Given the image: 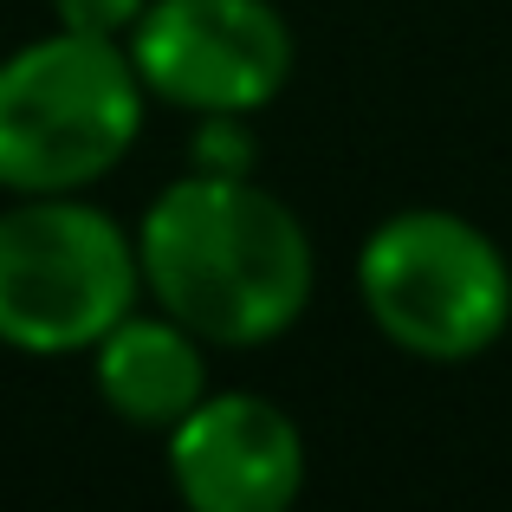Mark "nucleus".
Segmentation results:
<instances>
[{
    "mask_svg": "<svg viewBox=\"0 0 512 512\" xmlns=\"http://www.w3.org/2000/svg\"><path fill=\"white\" fill-rule=\"evenodd\" d=\"M143 292L201 344H273L312 305V234L253 175H182L137 227Z\"/></svg>",
    "mask_w": 512,
    "mask_h": 512,
    "instance_id": "f257e3e1",
    "label": "nucleus"
},
{
    "mask_svg": "<svg viewBox=\"0 0 512 512\" xmlns=\"http://www.w3.org/2000/svg\"><path fill=\"white\" fill-rule=\"evenodd\" d=\"M143 78L117 39L46 33L0 59V188L78 195L130 156L143 130Z\"/></svg>",
    "mask_w": 512,
    "mask_h": 512,
    "instance_id": "f03ea898",
    "label": "nucleus"
},
{
    "mask_svg": "<svg viewBox=\"0 0 512 512\" xmlns=\"http://www.w3.org/2000/svg\"><path fill=\"white\" fill-rule=\"evenodd\" d=\"M357 292L370 325L422 363H467L512 325L500 240L448 208H402L363 240Z\"/></svg>",
    "mask_w": 512,
    "mask_h": 512,
    "instance_id": "7ed1b4c3",
    "label": "nucleus"
},
{
    "mask_svg": "<svg viewBox=\"0 0 512 512\" xmlns=\"http://www.w3.org/2000/svg\"><path fill=\"white\" fill-rule=\"evenodd\" d=\"M137 240L78 195H20L0 208V344L26 357L91 350L137 312Z\"/></svg>",
    "mask_w": 512,
    "mask_h": 512,
    "instance_id": "20e7f679",
    "label": "nucleus"
},
{
    "mask_svg": "<svg viewBox=\"0 0 512 512\" xmlns=\"http://www.w3.org/2000/svg\"><path fill=\"white\" fill-rule=\"evenodd\" d=\"M124 52L150 98L195 117H253L292 78V26L273 0H150Z\"/></svg>",
    "mask_w": 512,
    "mask_h": 512,
    "instance_id": "39448f33",
    "label": "nucleus"
},
{
    "mask_svg": "<svg viewBox=\"0 0 512 512\" xmlns=\"http://www.w3.org/2000/svg\"><path fill=\"white\" fill-rule=\"evenodd\" d=\"M169 474L195 512H286L305 487V435L253 389H208L169 428Z\"/></svg>",
    "mask_w": 512,
    "mask_h": 512,
    "instance_id": "423d86ee",
    "label": "nucleus"
},
{
    "mask_svg": "<svg viewBox=\"0 0 512 512\" xmlns=\"http://www.w3.org/2000/svg\"><path fill=\"white\" fill-rule=\"evenodd\" d=\"M91 376L98 396L111 402V415H124L130 428H169L208 396V357L201 338L175 318H137L124 312L98 344H91Z\"/></svg>",
    "mask_w": 512,
    "mask_h": 512,
    "instance_id": "0eeeda50",
    "label": "nucleus"
},
{
    "mask_svg": "<svg viewBox=\"0 0 512 512\" xmlns=\"http://www.w3.org/2000/svg\"><path fill=\"white\" fill-rule=\"evenodd\" d=\"M150 0H52L65 33H91V39H130V26L143 20Z\"/></svg>",
    "mask_w": 512,
    "mask_h": 512,
    "instance_id": "6e6552de",
    "label": "nucleus"
},
{
    "mask_svg": "<svg viewBox=\"0 0 512 512\" xmlns=\"http://www.w3.org/2000/svg\"><path fill=\"white\" fill-rule=\"evenodd\" d=\"M195 169L208 175H247V130L240 117H201V137H195Z\"/></svg>",
    "mask_w": 512,
    "mask_h": 512,
    "instance_id": "1a4fd4ad",
    "label": "nucleus"
}]
</instances>
